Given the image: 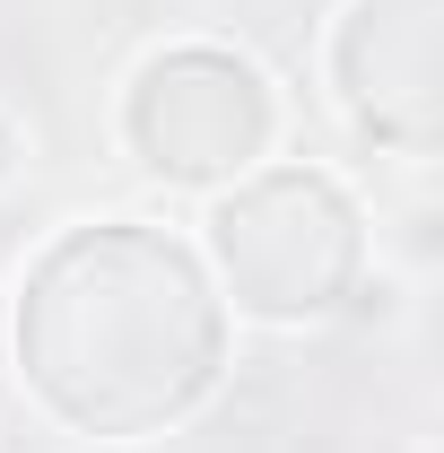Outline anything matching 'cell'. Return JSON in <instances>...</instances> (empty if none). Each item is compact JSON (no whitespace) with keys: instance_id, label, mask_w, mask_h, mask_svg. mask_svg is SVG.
Segmentation results:
<instances>
[{"instance_id":"6da1fadb","label":"cell","mask_w":444,"mask_h":453,"mask_svg":"<svg viewBox=\"0 0 444 453\" xmlns=\"http://www.w3.org/2000/svg\"><path fill=\"white\" fill-rule=\"evenodd\" d=\"M9 340L35 410L105 445L166 436L226 375L218 288L183 235L149 219L61 226L18 280Z\"/></svg>"},{"instance_id":"7a4b0ae2","label":"cell","mask_w":444,"mask_h":453,"mask_svg":"<svg viewBox=\"0 0 444 453\" xmlns=\"http://www.w3.org/2000/svg\"><path fill=\"white\" fill-rule=\"evenodd\" d=\"M201 271L226 314L262 332H314L366 280V210L323 166H253L210 192Z\"/></svg>"},{"instance_id":"3957f363","label":"cell","mask_w":444,"mask_h":453,"mask_svg":"<svg viewBox=\"0 0 444 453\" xmlns=\"http://www.w3.org/2000/svg\"><path fill=\"white\" fill-rule=\"evenodd\" d=\"M113 131L149 174L218 192V183L253 174L279 149V88L253 53L192 35V44H166V53H149L131 70V88L113 105Z\"/></svg>"},{"instance_id":"277c9868","label":"cell","mask_w":444,"mask_h":453,"mask_svg":"<svg viewBox=\"0 0 444 453\" xmlns=\"http://www.w3.org/2000/svg\"><path fill=\"white\" fill-rule=\"evenodd\" d=\"M323 88L357 140L436 157L444 140V0H340L323 35Z\"/></svg>"},{"instance_id":"5b68a950","label":"cell","mask_w":444,"mask_h":453,"mask_svg":"<svg viewBox=\"0 0 444 453\" xmlns=\"http://www.w3.org/2000/svg\"><path fill=\"white\" fill-rule=\"evenodd\" d=\"M18 166H27V131L0 113V183H18Z\"/></svg>"},{"instance_id":"8992f818","label":"cell","mask_w":444,"mask_h":453,"mask_svg":"<svg viewBox=\"0 0 444 453\" xmlns=\"http://www.w3.org/2000/svg\"><path fill=\"white\" fill-rule=\"evenodd\" d=\"M0 453H53L44 436H0Z\"/></svg>"}]
</instances>
